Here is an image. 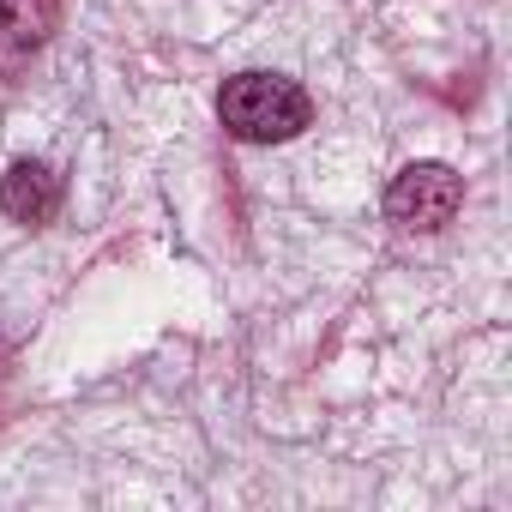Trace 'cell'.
I'll return each instance as SVG.
<instances>
[{
  "label": "cell",
  "mask_w": 512,
  "mask_h": 512,
  "mask_svg": "<svg viewBox=\"0 0 512 512\" xmlns=\"http://www.w3.org/2000/svg\"><path fill=\"white\" fill-rule=\"evenodd\" d=\"M49 37V0H0V79H13Z\"/></svg>",
  "instance_id": "277c9868"
},
{
  "label": "cell",
  "mask_w": 512,
  "mask_h": 512,
  "mask_svg": "<svg viewBox=\"0 0 512 512\" xmlns=\"http://www.w3.org/2000/svg\"><path fill=\"white\" fill-rule=\"evenodd\" d=\"M458 205H464V175L446 169V163H410L386 187V217L398 229H422V235L446 229L458 217Z\"/></svg>",
  "instance_id": "7a4b0ae2"
},
{
  "label": "cell",
  "mask_w": 512,
  "mask_h": 512,
  "mask_svg": "<svg viewBox=\"0 0 512 512\" xmlns=\"http://www.w3.org/2000/svg\"><path fill=\"white\" fill-rule=\"evenodd\" d=\"M61 211V175L49 163H13L7 175H0V217L7 223H49Z\"/></svg>",
  "instance_id": "3957f363"
},
{
  "label": "cell",
  "mask_w": 512,
  "mask_h": 512,
  "mask_svg": "<svg viewBox=\"0 0 512 512\" xmlns=\"http://www.w3.org/2000/svg\"><path fill=\"white\" fill-rule=\"evenodd\" d=\"M217 115L241 145H284L314 121V103L284 73H235V79H223Z\"/></svg>",
  "instance_id": "6da1fadb"
}]
</instances>
